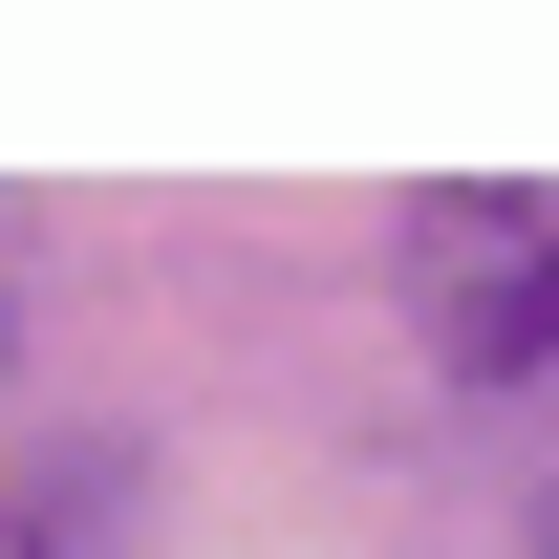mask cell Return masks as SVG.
Returning <instances> with one entry per match:
<instances>
[{
    "label": "cell",
    "mask_w": 559,
    "mask_h": 559,
    "mask_svg": "<svg viewBox=\"0 0 559 559\" xmlns=\"http://www.w3.org/2000/svg\"><path fill=\"white\" fill-rule=\"evenodd\" d=\"M409 345L452 366V388L559 366V173H452V194H409Z\"/></svg>",
    "instance_id": "cell-1"
},
{
    "label": "cell",
    "mask_w": 559,
    "mask_h": 559,
    "mask_svg": "<svg viewBox=\"0 0 559 559\" xmlns=\"http://www.w3.org/2000/svg\"><path fill=\"white\" fill-rule=\"evenodd\" d=\"M538 559H559V516H538Z\"/></svg>",
    "instance_id": "cell-2"
}]
</instances>
